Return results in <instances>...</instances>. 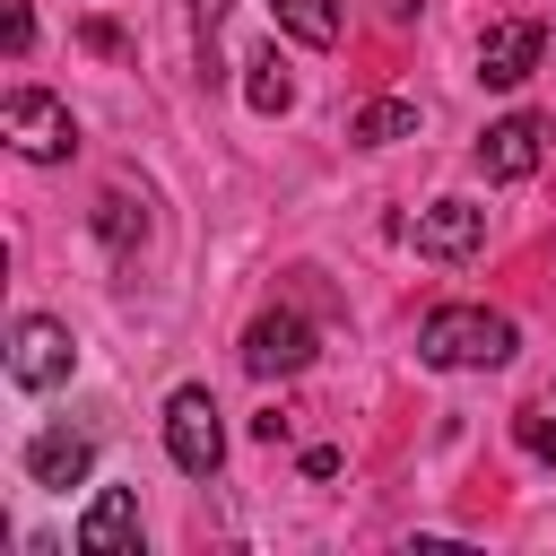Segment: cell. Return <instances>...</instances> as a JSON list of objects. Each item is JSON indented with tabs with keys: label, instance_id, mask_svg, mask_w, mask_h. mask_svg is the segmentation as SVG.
Returning a JSON list of instances; mask_svg holds the SVG:
<instances>
[{
	"label": "cell",
	"instance_id": "1",
	"mask_svg": "<svg viewBox=\"0 0 556 556\" xmlns=\"http://www.w3.org/2000/svg\"><path fill=\"white\" fill-rule=\"evenodd\" d=\"M513 348H521V330L486 304H434L417 321V356L434 374H486V365H513Z\"/></svg>",
	"mask_w": 556,
	"mask_h": 556
},
{
	"label": "cell",
	"instance_id": "2",
	"mask_svg": "<svg viewBox=\"0 0 556 556\" xmlns=\"http://www.w3.org/2000/svg\"><path fill=\"white\" fill-rule=\"evenodd\" d=\"M0 139H9L26 165H70V156H78V122H70V104L43 96V87H9V104H0Z\"/></svg>",
	"mask_w": 556,
	"mask_h": 556
},
{
	"label": "cell",
	"instance_id": "3",
	"mask_svg": "<svg viewBox=\"0 0 556 556\" xmlns=\"http://www.w3.org/2000/svg\"><path fill=\"white\" fill-rule=\"evenodd\" d=\"M70 365H78L70 321H52V313H17V321H9V382H17V391H61Z\"/></svg>",
	"mask_w": 556,
	"mask_h": 556
},
{
	"label": "cell",
	"instance_id": "4",
	"mask_svg": "<svg viewBox=\"0 0 556 556\" xmlns=\"http://www.w3.org/2000/svg\"><path fill=\"white\" fill-rule=\"evenodd\" d=\"M165 452H174L182 478H217V460H226V426H217V400H208L200 382H182V391L165 400Z\"/></svg>",
	"mask_w": 556,
	"mask_h": 556
},
{
	"label": "cell",
	"instance_id": "5",
	"mask_svg": "<svg viewBox=\"0 0 556 556\" xmlns=\"http://www.w3.org/2000/svg\"><path fill=\"white\" fill-rule=\"evenodd\" d=\"M547 139H556L547 113H504V122H486V139H478V174H486V182H530V174L547 165Z\"/></svg>",
	"mask_w": 556,
	"mask_h": 556
},
{
	"label": "cell",
	"instance_id": "6",
	"mask_svg": "<svg viewBox=\"0 0 556 556\" xmlns=\"http://www.w3.org/2000/svg\"><path fill=\"white\" fill-rule=\"evenodd\" d=\"M304 365H313V321H304V313L278 304V313H261V321L243 330V374H252V382H287V374H304Z\"/></svg>",
	"mask_w": 556,
	"mask_h": 556
},
{
	"label": "cell",
	"instance_id": "7",
	"mask_svg": "<svg viewBox=\"0 0 556 556\" xmlns=\"http://www.w3.org/2000/svg\"><path fill=\"white\" fill-rule=\"evenodd\" d=\"M539 61H547V26L539 17H504V26L478 35V78L486 87H521Z\"/></svg>",
	"mask_w": 556,
	"mask_h": 556
},
{
	"label": "cell",
	"instance_id": "8",
	"mask_svg": "<svg viewBox=\"0 0 556 556\" xmlns=\"http://www.w3.org/2000/svg\"><path fill=\"white\" fill-rule=\"evenodd\" d=\"M408 235H417L426 261H469V252L486 243V208H478V200H426Z\"/></svg>",
	"mask_w": 556,
	"mask_h": 556
},
{
	"label": "cell",
	"instance_id": "9",
	"mask_svg": "<svg viewBox=\"0 0 556 556\" xmlns=\"http://www.w3.org/2000/svg\"><path fill=\"white\" fill-rule=\"evenodd\" d=\"M87 469H96V443H87L78 426H43V434H26V478H35V486L70 495V486H87Z\"/></svg>",
	"mask_w": 556,
	"mask_h": 556
},
{
	"label": "cell",
	"instance_id": "10",
	"mask_svg": "<svg viewBox=\"0 0 556 556\" xmlns=\"http://www.w3.org/2000/svg\"><path fill=\"white\" fill-rule=\"evenodd\" d=\"M78 556H139V495L130 486H104L78 513Z\"/></svg>",
	"mask_w": 556,
	"mask_h": 556
},
{
	"label": "cell",
	"instance_id": "11",
	"mask_svg": "<svg viewBox=\"0 0 556 556\" xmlns=\"http://www.w3.org/2000/svg\"><path fill=\"white\" fill-rule=\"evenodd\" d=\"M96 243H104V252H113V261H130V252H139V243H148V200H139V191H122V182H113V191H104V200H96Z\"/></svg>",
	"mask_w": 556,
	"mask_h": 556
},
{
	"label": "cell",
	"instance_id": "12",
	"mask_svg": "<svg viewBox=\"0 0 556 556\" xmlns=\"http://www.w3.org/2000/svg\"><path fill=\"white\" fill-rule=\"evenodd\" d=\"M348 139H356V148H400V139H417V104H408V96H374V104L348 122Z\"/></svg>",
	"mask_w": 556,
	"mask_h": 556
},
{
	"label": "cell",
	"instance_id": "13",
	"mask_svg": "<svg viewBox=\"0 0 556 556\" xmlns=\"http://www.w3.org/2000/svg\"><path fill=\"white\" fill-rule=\"evenodd\" d=\"M269 17H278L295 43H313V52H330V43H339V26H348V9H339V0H269Z\"/></svg>",
	"mask_w": 556,
	"mask_h": 556
},
{
	"label": "cell",
	"instance_id": "14",
	"mask_svg": "<svg viewBox=\"0 0 556 556\" xmlns=\"http://www.w3.org/2000/svg\"><path fill=\"white\" fill-rule=\"evenodd\" d=\"M243 104H252V113H287V104H295V78H287L278 43H261V52L243 61Z\"/></svg>",
	"mask_w": 556,
	"mask_h": 556
},
{
	"label": "cell",
	"instance_id": "15",
	"mask_svg": "<svg viewBox=\"0 0 556 556\" xmlns=\"http://www.w3.org/2000/svg\"><path fill=\"white\" fill-rule=\"evenodd\" d=\"M191 9V43H200V78H217V26H226V9L235 0H182Z\"/></svg>",
	"mask_w": 556,
	"mask_h": 556
},
{
	"label": "cell",
	"instance_id": "16",
	"mask_svg": "<svg viewBox=\"0 0 556 556\" xmlns=\"http://www.w3.org/2000/svg\"><path fill=\"white\" fill-rule=\"evenodd\" d=\"M513 443H521L530 460H556V417H547V408H513Z\"/></svg>",
	"mask_w": 556,
	"mask_h": 556
},
{
	"label": "cell",
	"instance_id": "17",
	"mask_svg": "<svg viewBox=\"0 0 556 556\" xmlns=\"http://www.w3.org/2000/svg\"><path fill=\"white\" fill-rule=\"evenodd\" d=\"M78 43H87V52H122V26H104V17H87V26H78Z\"/></svg>",
	"mask_w": 556,
	"mask_h": 556
},
{
	"label": "cell",
	"instance_id": "18",
	"mask_svg": "<svg viewBox=\"0 0 556 556\" xmlns=\"http://www.w3.org/2000/svg\"><path fill=\"white\" fill-rule=\"evenodd\" d=\"M26 43H35V9H26V0H9V52H26Z\"/></svg>",
	"mask_w": 556,
	"mask_h": 556
}]
</instances>
